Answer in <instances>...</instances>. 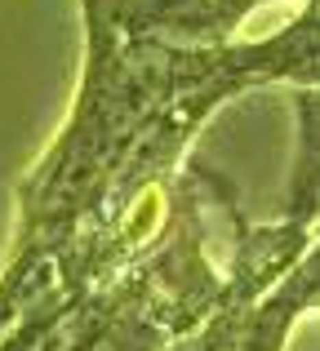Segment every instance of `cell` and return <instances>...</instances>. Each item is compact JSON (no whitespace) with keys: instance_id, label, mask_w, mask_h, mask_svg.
<instances>
[{"instance_id":"7a4b0ae2","label":"cell","mask_w":320,"mask_h":351,"mask_svg":"<svg viewBox=\"0 0 320 351\" xmlns=\"http://www.w3.org/2000/svg\"><path fill=\"white\" fill-rule=\"evenodd\" d=\"M218 187L214 173L182 169L151 240L112 280L80 293L27 351H169L205 325L227 293V267H214L205 232V205Z\"/></svg>"},{"instance_id":"6da1fadb","label":"cell","mask_w":320,"mask_h":351,"mask_svg":"<svg viewBox=\"0 0 320 351\" xmlns=\"http://www.w3.org/2000/svg\"><path fill=\"white\" fill-rule=\"evenodd\" d=\"M262 85H320V36L307 18L294 14L271 36L227 45L125 40L85 27L71 112L18 182V232L0 267V343L49 289L53 263L103 214L130 156L173 107L191 94L227 107Z\"/></svg>"},{"instance_id":"277c9868","label":"cell","mask_w":320,"mask_h":351,"mask_svg":"<svg viewBox=\"0 0 320 351\" xmlns=\"http://www.w3.org/2000/svg\"><path fill=\"white\" fill-rule=\"evenodd\" d=\"M289 116H294V156H289V173H285L280 223L316 232L320 227V85L289 89Z\"/></svg>"},{"instance_id":"3957f363","label":"cell","mask_w":320,"mask_h":351,"mask_svg":"<svg viewBox=\"0 0 320 351\" xmlns=\"http://www.w3.org/2000/svg\"><path fill=\"white\" fill-rule=\"evenodd\" d=\"M80 23L125 40L227 45L262 0H76Z\"/></svg>"}]
</instances>
